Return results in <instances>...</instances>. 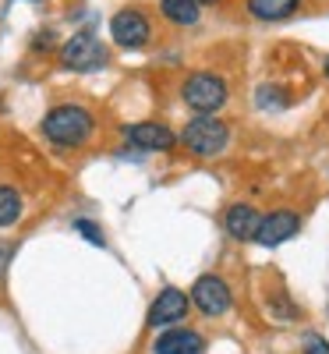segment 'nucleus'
Segmentation results:
<instances>
[{
  "label": "nucleus",
  "instance_id": "obj_1",
  "mask_svg": "<svg viewBox=\"0 0 329 354\" xmlns=\"http://www.w3.org/2000/svg\"><path fill=\"white\" fill-rule=\"evenodd\" d=\"M39 131L57 149H82L96 135V113L82 103H57L43 113Z\"/></svg>",
  "mask_w": 329,
  "mask_h": 354
},
{
  "label": "nucleus",
  "instance_id": "obj_2",
  "mask_svg": "<svg viewBox=\"0 0 329 354\" xmlns=\"http://www.w3.org/2000/svg\"><path fill=\"white\" fill-rule=\"evenodd\" d=\"M177 142L198 160H213V156H223L227 145H230V124L220 121L216 113H198L195 121L185 124V131L177 135Z\"/></svg>",
  "mask_w": 329,
  "mask_h": 354
},
{
  "label": "nucleus",
  "instance_id": "obj_3",
  "mask_svg": "<svg viewBox=\"0 0 329 354\" xmlns=\"http://www.w3.org/2000/svg\"><path fill=\"white\" fill-rule=\"evenodd\" d=\"M181 100L195 113H220L230 100V85L213 71H195L181 82Z\"/></svg>",
  "mask_w": 329,
  "mask_h": 354
},
{
  "label": "nucleus",
  "instance_id": "obj_4",
  "mask_svg": "<svg viewBox=\"0 0 329 354\" xmlns=\"http://www.w3.org/2000/svg\"><path fill=\"white\" fill-rule=\"evenodd\" d=\"M57 61H61L64 71H100V68H106V61H110V50L103 46V39H100L96 32L82 28V32H75L68 43H61V50H57Z\"/></svg>",
  "mask_w": 329,
  "mask_h": 354
},
{
  "label": "nucleus",
  "instance_id": "obj_5",
  "mask_svg": "<svg viewBox=\"0 0 329 354\" xmlns=\"http://www.w3.org/2000/svg\"><path fill=\"white\" fill-rule=\"evenodd\" d=\"M110 39L121 50H145L153 43V21L138 8H121L110 18Z\"/></svg>",
  "mask_w": 329,
  "mask_h": 354
},
{
  "label": "nucleus",
  "instance_id": "obj_6",
  "mask_svg": "<svg viewBox=\"0 0 329 354\" xmlns=\"http://www.w3.org/2000/svg\"><path fill=\"white\" fill-rule=\"evenodd\" d=\"M191 305H195L202 315H209V319L227 315L230 305H234L230 283H227L223 277H216V273H202V277L191 283Z\"/></svg>",
  "mask_w": 329,
  "mask_h": 354
},
{
  "label": "nucleus",
  "instance_id": "obj_7",
  "mask_svg": "<svg viewBox=\"0 0 329 354\" xmlns=\"http://www.w3.org/2000/svg\"><path fill=\"white\" fill-rule=\"evenodd\" d=\"M121 138L138 153H170L177 149V135L160 121H135L121 128Z\"/></svg>",
  "mask_w": 329,
  "mask_h": 354
},
{
  "label": "nucleus",
  "instance_id": "obj_8",
  "mask_svg": "<svg viewBox=\"0 0 329 354\" xmlns=\"http://www.w3.org/2000/svg\"><path fill=\"white\" fill-rule=\"evenodd\" d=\"M188 319V294L177 290V287H163L156 294V301L149 305V315L145 322L153 330H170V326H181V322Z\"/></svg>",
  "mask_w": 329,
  "mask_h": 354
},
{
  "label": "nucleus",
  "instance_id": "obj_9",
  "mask_svg": "<svg viewBox=\"0 0 329 354\" xmlns=\"http://www.w3.org/2000/svg\"><path fill=\"white\" fill-rule=\"evenodd\" d=\"M294 234H301V216L290 213V209H276V213H265L258 220V230H255V245L262 248H276L283 241H290Z\"/></svg>",
  "mask_w": 329,
  "mask_h": 354
},
{
  "label": "nucleus",
  "instance_id": "obj_10",
  "mask_svg": "<svg viewBox=\"0 0 329 354\" xmlns=\"http://www.w3.org/2000/svg\"><path fill=\"white\" fill-rule=\"evenodd\" d=\"M153 354H205V337L191 326H170L156 337Z\"/></svg>",
  "mask_w": 329,
  "mask_h": 354
},
{
  "label": "nucleus",
  "instance_id": "obj_11",
  "mask_svg": "<svg viewBox=\"0 0 329 354\" xmlns=\"http://www.w3.org/2000/svg\"><path fill=\"white\" fill-rule=\"evenodd\" d=\"M258 220H262V213L252 202H234L223 213V227H227V234L234 241H252L255 230H258Z\"/></svg>",
  "mask_w": 329,
  "mask_h": 354
},
{
  "label": "nucleus",
  "instance_id": "obj_12",
  "mask_svg": "<svg viewBox=\"0 0 329 354\" xmlns=\"http://www.w3.org/2000/svg\"><path fill=\"white\" fill-rule=\"evenodd\" d=\"M305 0H245V8L255 21H283L301 11Z\"/></svg>",
  "mask_w": 329,
  "mask_h": 354
},
{
  "label": "nucleus",
  "instance_id": "obj_13",
  "mask_svg": "<svg viewBox=\"0 0 329 354\" xmlns=\"http://www.w3.org/2000/svg\"><path fill=\"white\" fill-rule=\"evenodd\" d=\"M160 15H163L170 25L188 28V25H195V21L202 18V8L195 4V0H160Z\"/></svg>",
  "mask_w": 329,
  "mask_h": 354
},
{
  "label": "nucleus",
  "instance_id": "obj_14",
  "mask_svg": "<svg viewBox=\"0 0 329 354\" xmlns=\"http://www.w3.org/2000/svg\"><path fill=\"white\" fill-rule=\"evenodd\" d=\"M25 216V198L15 185H0V230L15 227Z\"/></svg>",
  "mask_w": 329,
  "mask_h": 354
},
{
  "label": "nucleus",
  "instance_id": "obj_15",
  "mask_svg": "<svg viewBox=\"0 0 329 354\" xmlns=\"http://www.w3.org/2000/svg\"><path fill=\"white\" fill-rule=\"evenodd\" d=\"M255 103H258V110L273 113V110H283L290 100L283 96V88H280V85H258V96H255Z\"/></svg>",
  "mask_w": 329,
  "mask_h": 354
},
{
  "label": "nucleus",
  "instance_id": "obj_16",
  "mask_svg": "<svg viewBox=\"0 0 329 354\" xmlns=\"http://www.w3.org/2000/svg\"><path fill=\"white\" fill-rule=\"evenodd\" d=\"M71 227H75V230L82 234L85 241H93V245H100V248L106 245V238H103V227H100L96 220H85V216H78V220H75Z\"/></svg>",
  "mask_w": 329,
  "mask_h": 354
},
{
  "label": "nucleus",
  "instance_id": "obj_17",
  "mask_svg": "<svg viewBox=\"0 0 329 354\" xmlns=\"http://www.w3.org/2000/svg\"><path fill=\"white\" fill-rule=\"evenodd\" d=\"M11 259H15V245H4V241H0V280H4Z\"/></svg>",
  "mask_w": 329,
  "mask_h": 354
},
{
  "label": "nucleus",
  "instance_id": "obj_18",
  "mask_svg": "<svg viewBox=\"0 0 329 354\" xmlns=\"http://www.w3.org/2000/svg\"><path fill=\"white\" fill-rule=\"evenodd\" d=\"M305 354H329V340L326 337H312L308 347H305Z\"/></svg>",
  "mask_w": 329,
  "mask_h": 354
},
{
  "label": "nucleus",
  "instance_id": "obj_19",
  "mask_svg": "<svg viewBox=\"0 0 329 354\" xmlns=\"http://www.w3.org/2000/svg\"><path fill=\"white\" fill-rule=\"evenodd\" d=\"M57 32H50V28H43V32H39V39H32V50H50L57 39H53Z\"/></svg>",
  "mask_w": 329,
  "mask_h": 354
},
{
  "label": "nucleus",
  "instance_id": "obj_20",
  "mask_svg": "<svg viewBox=\"0 0 329 354\" xmlns=\"http://www.w3.org/2000/svg\"><path fill=\"white\" fill-rule=\"evenodd\" d=\"M322 71H326V78H329V57H326V61H322Z\"/></svg>",
  "mask_w": 329,
  "mask_h": 354
},
{
  "label": "nucleus",
  "instance_id": "obj_21",
  "mask_svg": "<svg viewBox=\"0 0 329 354\" xmlns=\"http://www.w3.org/2000/svg\"><path fill=\"white\" fill-rule=\"evenodd\" d=\"M195 4H198V8H202V4H216V0H195Z\"/></svg>",
  "mask_w": 329,
  "mask_h": 354
},
{
  "label": "nucleus",
  "instance_id": "obj_22",
  "mask_svg": "<svg viewBox=\"0 0 329 354\" xmlns=\"http://www.w3.org/2000/svg\"><path fill=\"white\" fill-rule=\"evenodd\" d=\"M32 4H46V0H32Z\"/></svg>",
  "mask_w": 329,
  "mask_h": 354
}]
</instances>
